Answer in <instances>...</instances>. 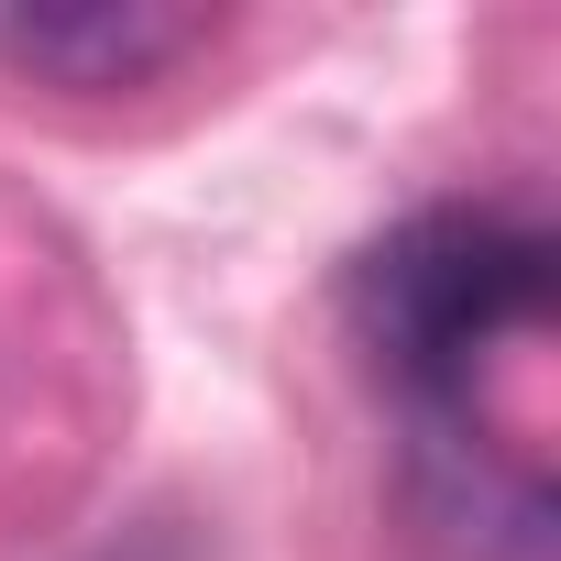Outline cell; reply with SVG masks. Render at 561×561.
Wrapping results in <instances>:
<instances>
[{"instance_id":"cell-3","label":"cell","mask_w":561,"mask_h":561,"mask_svg":"<svg viewBox=\"0 0 561 561\" xmlns=\"http://www.w3.org/2000/svg\"><path fill=\"white\" fill-rule=\"evenodd\" d=\"M89 561H198V550H187V528H133V539H111Z\"/></svg>"},{"instance_id":"cell-2","label":"cell","mask_w":561,"mask_h":561,"mask_svg":"<svg viewBox=\"0 0 561 561\" xmlns=\"http://www.w3.org/2000/svg\"><path fill=\"white\" fill-rule=\"evenodd\" d=\"M187 45H209V12L165 0H56V12H0V56L56 89H144Z\"/></svg>"},{"instance_id":"cell-1","label":"cell","mask_w":561,"mask_h":561,"mask_svg":"<svg viewBox=\"0 0 561 561\" xmlns=\"http://www.w3.org/2000/svg\"><path fill=\"white\" fill-rule=\"evenodd\" d=\"M550 275H561L550 231L506 209H419L353 264V331L397 386L462 397L473 364L550 309Z\"/></svg>"}]
</instances>
